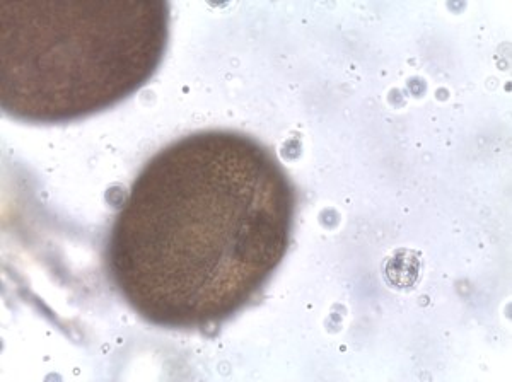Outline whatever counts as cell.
<instances>
[{"mask_svg":"<svg viewBox=\"0 0 512 382\" xmlns=\"http://www.w3.org/2000/svg\"><path fill=\"white\" fill-rule=\"evenodd\" d=\"M383 275L393 289H414L422 275V255L414 249H396L384 260Z\"/></svg>","mask_w":512,"mask_h":382,"instance_id":"1","label":"cell"}]
</instances>
